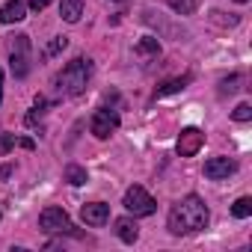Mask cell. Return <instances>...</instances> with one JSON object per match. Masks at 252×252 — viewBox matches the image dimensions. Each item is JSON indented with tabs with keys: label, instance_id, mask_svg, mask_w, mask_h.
Segmentation results:
<instances>
[{
	"label": "cell",
	"instance_id": "obj_1",
	"mask_svg": "<svg viewBox=\"0 0 252 252\" xmlns=\"http://www.w3.org/2000/svg\"><path fill=\"white\" fill-rule=\"evenodd\" d=\"M208 225V205L190 193L184 199H178L169 211V220H166V228L175 234V237H187V234H196Z\"/></svg>",
	"mask_w": 252,
	"mask_h": 252
},
{
	"label": "cell",
	"instance_id": "obj_2",
	"mask_svg": "<svg viewBox=\"0 0 252 252\" xmlns=\"http://www.w3.org/2000/svg\"><path fill=\"white\" fill-rule=\"evenodd\" d=\"M92 71H95L92 60H89V57H77V60H71V63L54 77V89H57L60 95H65V98L83 95L86 86H89V80H92Z\"/></svg>",
	"mask_w": 252,
	"mask_h": 252
},
{
	"label": "cell",
	"instance_id": "obj_3",
	"mask_svg": "<svg viewBox=\"0 0 252 252\" xmlns=\"http://www.w3.org/2000/svg\"><path fill=\"white\" fill-rule=\"evenodd\" d=\"M6 51H9V65H12V74L15 77H27L30 74V36H12L9 39V45H6Z\"/></svg>",
	"mask_w": 252,
	"mask_h": 252
},
{
	"label": "cell",
	"instance_id": "obj_4",
	"mask_svg": "<svg viewBox=\"0 0 252 252\" xmlns=\"http://www.w3.org/2000/svg\"><path fill=\"white\" fill-rule=\"evenodd\" d=\"M39 225H42V231H48V234H71V237L80 234V231L74 228V222L68 220V214H65L63 208H57V205H51V208H45V211L39 214Z\"/></svg>",
	"mask_w": 252,
	"mask_h": 252
},
{
	"label": "cell",
	"instance_id": "obj_5",
	"mask_svg": "<svg viewBox=\"0 0 252 252\" xmlns=\"http://www.w3.org/2000/svg\"><path fill=\"white\" fill-rule=\"evenodd\" d=\"M122 205L128 208V214H134V217H152V214L158 211V202H155L152 193H149L146 187H140V184H134V187L125 190Z\"/></svg>",
	"mask_w": 252,
	"mask_h": 252
},
{
	"label": "cell",
	"instance_id": "obj_6",
	"mask_svg": "<svg viewBox=\"0 0 252 252\" xmlns=\"http://www.w3.org/2000/svg\"><path fill=\"white\" fill-rule=\"evenodd\" d=\"M119 113L116 110H107V107H101V110H95L92 113V119H89V131L98 137V140H107L116 128H119Z\"/></svg>",
	"mask_w": 252,
	"mask_h": 252
},
{
	"label": "cell",
	"instance_id": "obj_7",
	"mask_svg": "<svg viewBox=\"0 0 252 252\" xmlns=\"http://www.w3.org/2000/svg\"><path fill=\"white\" fill-rule=\"evenodd\" d=\"M202 143H205V134H202L199 128H184V131L178 134L175 152H178V158H193V155L202 149Z\"/></svg>",
	"mask_w": 252,
	"mask_h": 252
},
{
	"label": "cell",
	"instance_id": "obj_8",
	"mask_svg": "<svg viewBox=\"0 0 252 252\" xmlns=\"http://www.w3.org/2000/svg\"><path fill=\"white\" fill-rule=\"evenodd\" d=\"M234 172H237V163L231 158H211V160H205V178H211V181H225Z\"/></svg>",
	"mask_w": 252,
	"mask_h": 252
},
{
	"label": "cell",
	"instance_id": "obj_9",
	"mask_svg": "<svg viewBox=\"0 0 252 252\" xmlns=\"http://www.w3.org/2000/svg\"><path fill=\"white\" fill-rule=\"evenodd\" d=\"M80 220H83L86 225H92V228H101V225L110 220V205H104V202H89V205L80 208Z\"/></svg>",
	"mask_w": 252,
	"mask_h": 252
},
{
	"label": "cell",
	"instance_id": "obj_10",
	"mask_svg": "<svg viewBox=\"0 0 252 252\" xmlns=\"http://www.w3.org/2000/svg\"><path fill=\"white\" fill-rule=\"evenodd\" d=\"M27 18V3L24 0H6L0 6V24H18Z\"/></svg>",
	"mask_w": 252,
	"mask_h": 252
},
{
	"label": "cell",
	"instance_id": "obj_11",
	"mask_svg": "<svg viewBox=\"0 0 252 252\" xmlns=\"http://www.w3.org/2000/svg\"><path fill=\"white\" fill-rule=\"evenodd\" d=\"M116 234H119L122 243H137L140 228H137V222H134L131 217H119V220H116Z\"/></svg>",
	"mask_w": 252,
	"mask_h": 252
},
{
	"label": "cell",
	"instance_id": "obj_12",
	"mask_svg": "<svg viewBox=\"0 0 252 252\" xmlns=\"http://www.w3.org/2000/svg\"><path fill=\"white\" fill-rule=\"evenodd\" d=\"M83 15V0H60V18L68 24H77Z\"/></svg>",
	"mask_w": 252,
	"mask_h": 252
},
{
	"label": "cell",
	"instance_id": "obj_13",
	"mask_svg": "<svg viewBox=\"0 0 252 252\" xmlns=\"http://www.w3.org/2000/svg\"><path fill=\"white\" fill-rule=\"evenodd\" d=\"M190 80H193V74H184V77H172V80H166V83H160V86H158L155 98H166V95H175V92H181V89H184Z\"/></svg>",
	"mask_w": 252,
	"mask_h": 252
},
{
	"label": "cell",
	"instance_id": "obj_14",
	"mask_svg": "<svg viewBox=\"0 0 252 252\" xmlns=\"http://www.w3.org/2000/svg\"><path fill=\"white\" fill-rule=\"evenodd\" d=\"M137 54H140V57H149V60H152V57H160V42H158L155 36H143V39L137 42Z\"/></svg>",
	"mask_w": 252,
	"mask_h": 252
},
{
	"label": "cell",
	"instance_id": "obj_15",
	"mask_svg": "<svg viewBox=\"0 0 252 252\" xmlns=\"http://www.w3.org/2000/svg\"><path fill=\"white\" fill-rule=\"evenodd\" d=\"M68 48V39L65 36H54L45 48H42V60H51V57H57V54H63Z\"/></svg>",
	"mask_w": 252,
	"mask_h": 252
},
{
	"label": "cell",
	"instance_id": "obj_16",
	"mask_svg": "<svg viewBox=\"0 0 252 252\" xmlns=\"http://www.w3.org/2000/svg\"><path fill=\"white\" fill-rule=\"evenodd\" d=\"M65 181H68L71 187H80V184H86V181H89V175H86V169H83V166L68 163V166H65Z\"/></svg>",
	"mask_w": 252,
	"mask_h": 252
},
{
	"label": "cell",
	"instance_id": "obj_17",
	"mask_svg": "<svg viewBox=\"0 0 252 252\" xmlns=\"http://www.w3.org/2000/svg\"><path fill=\"white\" fill-rule=\"evenodd\" d=\"M166 3H169V9L175 15H193L196 6H199V0H166Z\"/></svg>",
	"mask_w": 252,
	"mask_h": 252
},
{
	"label": "cell",
	"instance_id": "obj_18",
	"mask_svg": "<svg viewBox=\"0 0 252 252\" xmlns=\"http://www.w3.org/2000/svg\"><path fill=\"white\" fill-rule=\"evenodd\" d=\"M240 83H243V74L222 77V80H220V95H234V92H240Z\"/></svg>",
	"mask_w": 252,
	"mask_h": 252
},
{
	"label": "cell",
	"instance_id": "obj_19",
	"mask_svg": "<svg viewBox=\"0 0 252 252\" xmlns=\"http://www.w3.org/2000/svg\"><path fill=\"white\" fill-rule=\"evenodd\" d=\"M252 214V199L249 196H240L234 205H231V217H237V220H246Z\"/></svg>",
	"mask_w": 252,
	"mask_h": 252
},
{
	"label": "cell",
	"instance_id": "obj_20",
	"mask_svg": "<svg viewBox=\"0 0 252 252\" xmlns=\"http://www.w3.org/2000/svg\"><path fill=\"white\" fill-rule=\"evenodd\" d=\"M231 119H234V122H249V119H252V107H249V104H237V107L231 110Z\"/></svg>",
	"mask_w": 252,
	"mask_h": 252
},
{
	"label": "cell",
	"instance_id": "obj_21",
	"mask_svg": "<svg viewBox=\"0 0 252 252\" xmlns=\"http://www.w3.org/2000/svg\"><path fill=\"white\" fill-rule=\"evenodd\" d=\"M15 149V134H0V158Z\"/></svg>",
	"mask_w": 252,
	"mask_h": 252
},
{
	"label": "cell",
	"instance_id": "obj_22",
	"mask_svg": "<svg viewBox=\"0 0 252 252\" xmlns=\"http://www.w3.org/2000/svg\"><path fill=\"white\" fill-rule=\"evenodd\" d=\"M225 12H211V21L214 24H222V27H234L237 24V15H228V18H222Z\"/></svg>",
	"mask_w": 252,
	"mask_h": 252
},
{
	"label": "cell",
	"instance_id": "obj_23",
	"mask_svg": "<svg viewBox=\"0 0 252 252\" xmlns=\"http://www.w3.org/2000/svg\"><path fill=\"white\" fill-rule=\"evenodd\" d=\"M48 3H51V0H27V6H30L33 12H42V9H48Z\"/></svg>",
	"mask_w": 252,
	"mask_h": 252
},
{
	"label": "cell",
	"instance_id": "obj_24",
	"mask_svg": "<svg viewBox=\"0 0 252 252\" xmlns=\"http://www.w3.org/2000/svg\"><path fill=\"white\" fill-rule=\"evenodd\" d=\"M18 146H21V149H27V152H33V149H36V143H33L30 137H24V140H18Z\"/></svg>",
	"mask_w": 252,
	"mask_h": 252
},
{
	"label": "cell",
	"instance_id": "obj_25",
	"mask_svg": "<svg viewBox=\"0 0 252 252\" xmlns=\"http://www.w3.org/2000/svg\"><path fill=\"white\" fill-rule=\"evenodd\" d=\"M0 101H3V71H0Z\"/></svg>",
	"mask_w": 252,
	"mask_h": 252
},
{
	"label": "cell",
	"instance_id": "obj_26",
	"mask_svg": "<svg viewBox=\"0 0 252 252\" xmlns=\"http://www.w3.org/2000/svg\"><path fill=\"white\" fill-rule=\"evenodd\" d=\"M234 3H249V0H234Z\"/></svg>",
	"mask_w": 252,
	"mask_h": 252
},
{
	"label": "cell",
	"instance_id": "obj_27",
	"mask_svg": "<svg viewBox=\"0 0 252 252\" xmlns=\"http://www.w3.org/2000/svg\"><path fill=\"white\" fill-rule=\"evenodd\" d=\"M113 3H125V0H113Z\"/></svg>",
	"mask_w": 252,
	"mask_h": 252
}]
</instances>
